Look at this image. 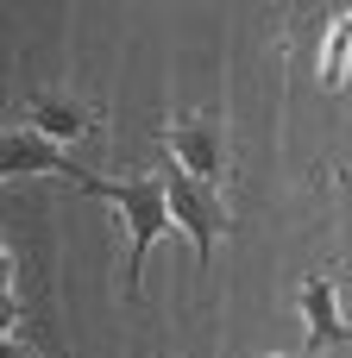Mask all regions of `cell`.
Returning a JSON list of instances; mask_svg holds the SVG:
<instances>
[{
	"mask_svg": "<svg viewBox=\"0 0 352 358\" xmlns=\"http://www.w3.org/2000/svg\"><path fill=\"white\" fill-rule=\"evenodd\" d=\"M157 176H164V189H170V214H176V227L189 233L195 258L208 264L214 239L227 233V201H220V182H202V176H189L183 164H164Z\"/></svg>",
	"mask_w": 352,
	"mask_h": 358,
	"instance_id": "obj_2",
	"label": "cell"
},
{
	"mask_svg": "<svg viewBox=\"0 0 352 358\" xmlns=\"http://www.w3.org/2000/svg\"><path fill=\"white\" fill-rule=\"evenodd\" d=\"M25 176H63V182L82 189L94 170H82L76 157H63L57 138L31 132V126H13V132H6V182H25Z\"/></svg>",
	"mask_w": 352,
	"mask_h": 358,
	"instance_id": "obj_4",
	"label": "cell"
},
{
	"mask_svg": "<svg viewBox=\"0 0 352 358\" xmlns=\"http://www.w3.org/2000/svg\"><path fill=\"white\" fill-rule=\"evenodd\" d=\"M296 308H302V321H309V352H321V346H340L352 327L346 315H340V296H334V277L328 271H309L302 277V289H296Z\"/></svg>",
	"mask_w": 352,
	"mask_h": 358,
	"instance_id": "obj_5",
	"label": "cell"
},
{
	"mask_svg": "<svg viewBox=\"0 0 352 358\" xmlns=\"http://www.w3.org/2000/svg\"><path fill=\"white\" fill-rule=\"evenodd\" d=\"M19 126H31V132L69 145V138H88V132H94V107H82V101H57V94H31V101L19 107Z\"/></svg>",
	"mask_w": 352,
	"mask_h": 358,
	"instance_id": "obj_6",
	"label": "cell"
},
{
	"mask_svg": "<svg viewBox=\"0 0 352 358\" xmlns=\"http://www.w3.org/2000/svg\"><path fill=\"white\" fill-rule=\"evenodd\" d=\"M315 76H321V88H328V94H334V88H346V76H352V6L328 25V31H321V69H315Z\"/></svg>",
	"mask_w": 352,
	"mask_h": 358,
	"instance_id": "obj_7",
	"label": "cell"
},
{
	"mask_svg": "<svg viewBox=\"0 0 352 358\" xmlns=\"http://www.w3.org/2000/svg\"><path fill=\"white\" fill-rule=\"evenodd\" d=\"M82 195L113 201V208L126 214V289L139 296L151 245L176 233V214H170V189H164V176H113V182H107V176H88Z\"/></svg>",
	"mask_w": 352,
	"mask_h": 358,
	"instance_id": "obj_1",
	"label": "cell"
},
{
	"mask_svg": "<svg viewBox=\"0 0 352 358\" xmlns=\"http://www.w3.org/2000/svg\"><path fill=\"white\" fill-rule=\"evenodd\" d=\"M157 138H164L170 164H183V170H189V176H202V182H220V170H227V138H220V126H214L208 113L164 120V126H157Z\"/></svg>",
	"mask_w": 352,
	"mask_h": 358,
	"instance_id": "obj_3",
	"label": "cell"
},
{
	"mask_svg": "<svg viewBox=\"0 0 352 358\" xmlns=\"http://www.w3.org/2000/svg\"><path fill=\"white\" fill-rule=\"evenodd\" d=\"M302 358H309V352H302Z\"/></svg>",
	"mask_w": 352,
	"mask_h": 358,
	"instance_id": "obj_9",
	"label": "cell"
},
{
	"mask_svg": "<svg viewBox=\"0 0 352 358\" xmlns=\"http://www.w3.org/2000/svg\"><path fill=\"white\" fill-rule=\"evenodd\" d=\"M6 358H31V352H25V346H19V340H6Z\"/></svg>",
	"mask_w": 352,
	"mask_h": 358,
	"instance_id": "obj_8",
	"label": "cell"
}]
</instances>
